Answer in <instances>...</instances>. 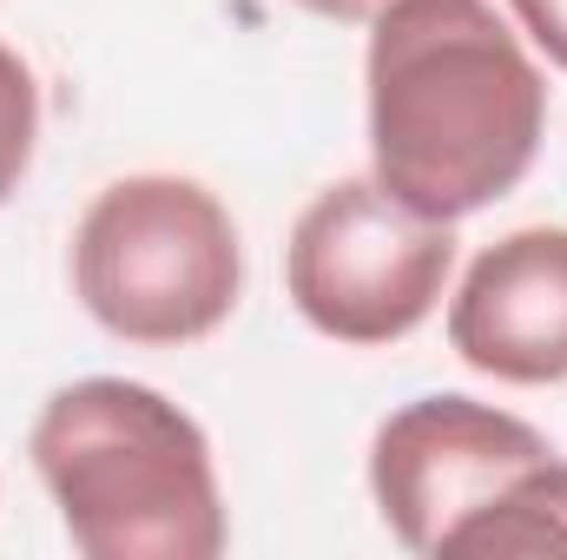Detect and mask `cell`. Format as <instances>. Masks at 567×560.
I'll return each mask as SVG.
<instances>
[{"label": "cell", "mask_w": 567, "mask_h": 560, "mask_svg": "<svg viewBox=\"0 0 567 560\" xmlns=\"http://www.w3.org/2000/svg\"><path fill=\"white\" fill-rule=\"evenodd\" d=\"M508 7H515L522 33L567 73V0H508Z\"/></svg>", "instance_id": "9c48e42d"}, {"label": "cell", "mask_w": 567, "mask_h": 560, "mask_svg": "<svg viewBox=\"0 0 567 560\" xmlns=\"http://www.w3.org/2000/svg\"><path fill=\"white\" fill-rule=\"evenodd\" d=\"M449 350L515 390L567 383V231L528 225L495 238L449 303Z\"/></svg>", "instance_id": "8992f818"}, {"label": "cell", "mask_w": 567, "mask_h": 560, "mask_svg": "<svg viewBox=\"0 0 567 560\" xmlns=\"http://www.w3.org/2000/svg\"><path fill=\"white\" fill-rule=\"evenodd\" d=\"M455 271V231L442 218L410 211L377 178L323 185L284 251V283L297 317L330 343H403L423 330Z\"/></svg>", "instance_id": "277c9868"}, {"label": "cell", "mask_w": 567, "mask_h": 560, "mask_svg": "<svg viewBox=\"0 0 567 560\" xmlns=\"http://www.w3.org/2000/svg\"><path fill=\"white\" fill-rule=\"evenodd\" d=\"M73 290L100 330L145 350L212 336L245 290L238 225L198 178H113L73 231Z\"/></svg>", "instance_id": "3957f363"}, {"label": "cell", "mask_w": 567, "mask_h": 560, "mask_svg": "<svg viewBox=\"0 0 567 560\" xmlns=\"http://www.w3.org/2000/svg\"><path fill=\"white\" fill-rule=\"evenodd\" d=\"M27 455L86 560H218L231 541L205 428L145 383L53 390Z\"/></svg>", "instance_id": "7a4b0ae2"}, {"label": "cell", "mask_w": 567, "mask_h": 560, "mask_svg": "<svg viewBox=\"0 0 567 560\" xmlns=\"http://www.w3.org/2000/svg\"><path fill=\"white\" fill-rule=\"evenodd\" d=\"M297 7H310L317 20H337V27H363V20H377L390 0H297Z\"/></svg>", "instance_id": "30bf717a"}, {"label": "cell", "mask_w": 567, "mask_h": 560, "mask_svg": "<svg viewBox=\"0 0 567 560\" xmlns=\"http://www.w3.org/2000/svg\"><path fill=\"white\" fill-rule=\"evenodd\" d=\"M363 86L370 178L442 225L508 198L548 133V80L488 0H390Z\"/></svg>", "instance_id": "6da1fadb"}, {"label": "cell", "mask_w": 567, "mask_h": 560, "mask_svg": "<svg viewBox=\"0 0 567 560\" xmlns=\"http://www.w3.org/2000/svg\"><path fill=\"white\" fill-rule=\"evenodd\" d=\"M555 448L535 422L475 396H416L370 442V495L383 528L410 554H442V541L495 508Z\"/></svg>", "instance_id": "5b68a950"}, {"label": "cell", "mask_w": 567, "mask_h": 560, "mask_svg": "<svg viewBox=\"0 0 567 560\" xmlns=\"http://www.w3.org/2000/svg\"><path fill=\"white\" fill-rule=\"evenodd\" d=\"M442 554H567V462L528 468L495 508L468 515Z\"/></svg>", "instance_id": "52a82bcc"}, {"label": "cell", "mask_w": 567, "mask_h": 560, "mask_svg": "<svg viewBox=\"0 0 567 560\" xmlns=\"http://www.w3.org/2000/svg\"><path fill=\"white\" fill-rule=\"evenodd\" d=\"M33 145H40V86H33V66L0 46V205L20 191L27 165H33Z\"/></svg>", "instance_id": "ba28073f"}]
</instances>
